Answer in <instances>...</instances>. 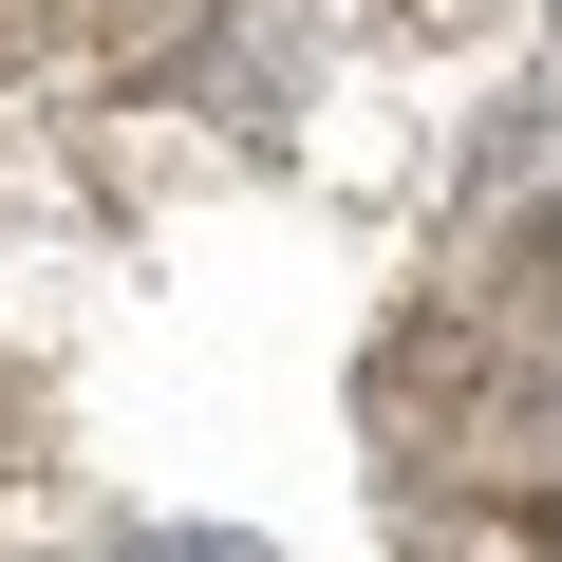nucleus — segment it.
Listing matches in <instances>:
<instances>
[]
</instances>
